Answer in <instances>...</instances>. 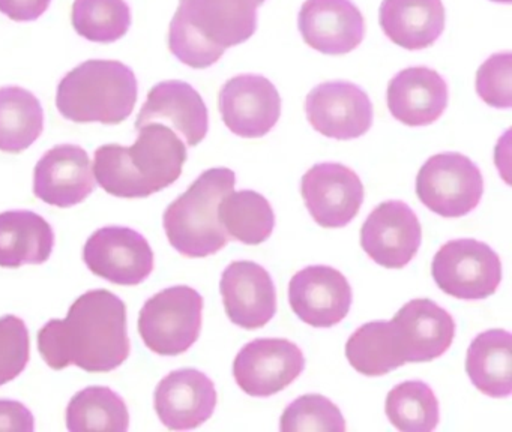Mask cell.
I'll return each mask as SVG.
<instances>
[{"label": "cell", "mask_w": 512, "mask_h": 432, "mask_svg": "<svg viewBox=\"0 0 512 432\" xmlns=\"http://www.w3.org/2000/svg\"><path fill=\"white\" fill-rule=\"evenodd\" d=\"M308 122L325 137L353 140L370 131L373 104L367 93L349 81L319 84L305 99Z\"/></svg>", "instance_id": "12"}, {"label": "cell", "mask_w": 512, "mask_h": 432, "mask_svg": "<svg viewBox=\"0 0 512 432\" xmlns=\"http://www.w3.org/2000/svg\"><path fill=\"white\" fill-rule=\"evenodd\" d=\"M265 0H179L170 21L169 50L194 69L217 63L227 48L257 30V8Z\"/></svg>", "instance_id": "3"}, {"label": "cell", "mask_w": 512, "mask_h": 432, "mask_svg": "<svg viewBox=\"0 0 512 432\" xmlns=\"http://www.w3.org/2000/svg\"><path fill=\"white\" fill-rule=\"evenodd\" d=\"M170 123L194 147L205 140L209 128L208 107L191 84L181 80L158 83L148 93L137 116L136 128L148 123Z\"/></svg>", "instance_id": "20"}, {"label": "cell", "mask_w": 512, "mask_h": 432, "mask_svg": "<svg viewBox=\"0 0 512 432\" xmlns=\"http://www.w3.org/2000/svg\"><path fill=\"white\" fill-rule=\"evenodd\" d=\"M422 227L404 201L379 204L361 227V246L374 263L386 269H403L418 252Z\"/></svg>", "instance_id": "14"}, {"label": "cell", "mask_w": 512, "mask_h": 432, "mask_svg": "<svg viewBox=\"0 0 512 432\" xmlns=\"http://www.w3.org/2000/svg\"><path fill=\"white\" fill-rule=\"evenodd\" d=\"M392 323L407 363L431 362L443 356L454 341V318L430 299L410 300L398 309Z\"/></svg>", "instance_id": "21"}, {"label": "cell", "mask_w": 512, "mask_h": 432, "mask_svg": "<svg viewBox=\"0 0 512 432\" xmlns=\"http://www.w3.org/2000/svg\"><path fill=\"white\" fill-rule=\"evenodd\" d=\"M187 147L164 123L139 128L131 147L106 144L95 150L94 174L98 185L121 198H145L163 191L181 177Z\"/></svg>", "instance_id": "2"}, {"label": "cell", "mask_w": 512, "mask_h": 432, "mask_svg": "<svg viewBox=\"0 0 512 432\" xmlns=\"http://www.w3.org/2000/svg\"><path fill=\"white\" fill-rule=\"evenodd\" d=\"M466 372L473 386L484 395L490 398L511 395V333L503 329L479 333L467 348Z\"/></svg>", "instance_id": "25"}, {"label": "cell", "mask_w": 512, "mask_h": 432, "mask_svg": "<svg viewBox=\"0 0 512 432\" xmlns=\"http://www.w3.org/2000/svg\"><path fill=\"white\" fill-rule=\"evenodd\" d=\"M227 317L242 329L266 326L277 312V291L265 267L254 261H233L221 276Z\"/></svg>", "instance_id": "17"}, {"label": "cell", "mask_w": 512, "mask_h": 432, "mask_svg": "<svg viewBox=\"0 0 512 432\" xmlns=\"http://www.w3.org/2000/svg\"><path fill=\"white\" fill-rule=\"evenodd\" d=\"M31 357V338L22 318H0V386L10 383L25 371Z\"/></svg>", "instance_id": "33"}, {"label": "cell", "mask_w": 512, "mask_h": 432, "mask_svg": "<svg viewBox=\"0 0 512 432\" xmlns=\"http://www.w3.org/2000/svg\"><path fill=\"white\" fill-rule=\"evenodd\" d=\"M484 194V177L463 153L431 156L419 168L416 195L431 212L443 218H461L472 212Z\"/></svg>", "instance_id": "7"}, {"label": "cell", "mask_w": 512, "mask_h": 432, "mask_svg": "<svg viewBox=\"0 0 512 432\" xmlns=\"http://www.w3.org/2000/svg\"><path fill=\"white\" fill-rule=\"evenodd\" d=\"M385 413L401 432H431L439 425V401L424 381L398 384L386 396Z\"/></svg>", "instance_id": "30"}, {"label": "cell", "mask_w": 512, "mask_h": 432, "mask_svg": "<svg viewBox=\"0 0 512 432\" xmlns=\"http://www.w3.org/2000/svg\"><path fill=\"white\" fill-rule=\"evenodd\" d=\"M379 20L395 45L424 50L445 30V6L442 0H383Z\"/></svg>", "instance_id": "23"}, {"label": "cell", "mask_w": 512, "mask_h": 432, "mask_svg": "<svg viewBox=\"0 0 512 432\" xmlns=\"http://www.w3.org/2000/svg\"><path fill=\"white\" fill-rule=\"evenodd\" d=\"M67 426L71 432H125L130 413L124 399L109 387H86L68 404Z\"/></svg>", "instance_id": "29"}, {"label": "cell", "mask_w": 512, "mask_h": 432, "mask_svg": "<svg viewBox=\"0 0 512 432\" xmlns=\"http://www.w3.org/2000/svg\"><path fill=\"white\" fill-rule=\"evenodd\" d=\"M139 95L130 66L118 60H86L68 72L58 86L56 105L76 123L119 125L133 113Z\"/></svg>", "instance_id": "4"}, {"label": "cell", "mask_w": 512, "mask_h": 432, "mask_svg": "<svg viewBox=\"0 0 512 432\" xmlns=\"http://www.w3.org/2000/svg\"><path fill=\"white\" fill-rule=\"evenodd\" d=\"M304 368V353L295 342L260 338L241 348L233 362V377L247 395L268 398L289 387Z\"/></svg>", "instance_id": "9"}, {"label": "cell", "mask_w": 512, "mask_h": 432, "mask_svg": "<svg viewBox=\"0 0 512 432\" xmlns=\"http://www.w3.org/2000/svg\"><path fill=\"white\" fill-rule=\"evenodd\" d=\"M352 299L349 281L334 267L308 266L290 279V306L311 327H332L343 321Z\"/></svg>", "instance_id": "15"}, {"label": "cell", "mask_w": 512, "mask_h": 432, "mask_svg": "<svg viewBox=\"0 0 512 432\" xmlns=\"http://www.w3.org/2000/svg\"><path fill=\"white\" fill-rule=\"evenodd\" d=\"M52 0H0V12L13 21L38 20Z\"/></svg>", "instance_id": "36"}, {"label": "cell", "mask_w": 512, "mask_h": 432, "mask_svg": "<svg viewBox=\"0 0 512 432\" xmlns=\"http://www.w3.org/2000/svg\"><path fill=\"white\" fill-rule=\"evenodd\" d=\"M44 129V111L37 96L23 87H0V150L22 153Z\"/></svg>", "instance_id": "27"}, {"label": "cell", "mask_w": 512, "mask_h": 432, "mask_svg": "<svg viewBox=\"0 0 512 432\" xmlns=\"http://www.w3.org/2000/svg\"><path fill=\"white\" fill-rule=\"evenodd\" d=\"M308 47L329 56H343L364 41L365 20L350 0H305L298 18Z\"/></svg>", "instance_id": "19"}, {"label": "cell", "mask_w": 512, "mask_h": 432, "mask_svg": "<svg viewBox=\"0 0 512 432\" xmlns=\"http://www.w3.org/2000/svg\"><path fill=\"white\" fill-rule=\"evenodd\" d=\"M35 429L34 414L19 401H0V432H32Z\"/></svg>", "instance_id": "35"}, {"label": "cell", "mask_w": 512, "mask_h": 432, "mask_svg": "<svg viewBox=\"0 0 512 432\" xmlns=\"http://www.w3.org/2000/svg\"><path fill=\"white\" fill-rule=\"evenodd\" d=\"M95 188L94 168L88 152L76 144H59L47 150L35 165L34 194L50 206L82 203Z\"/></svg>", "instance_id": "16"}, {"label": "cell", "mask_w": 512, "mask_h": 432, "mask_svg": "<svg viewBox=\"0 0 512 432\" xmlns=\"http://www.w3.org/2000/svg\"><path fill=\"white\" fill-rule=\"evenodd\" d=\"M55 246L52 225L31 210L0 213V267L43 264Z\"/></svg>", "instance_id": "24"}, {"label": "cell", "mask_w": 512, "mask_h": 432, "mask_svg": "<svg viewBox=\"0 0 512 432\" xmlns=\"http://www.w3.org/2000/svg\"><path fill=\"white\" fill-rule=\"evenodd\" d=\"M386 98L389 111L398 122L407 126H427L445 113L448 84L434 69L412 66L389 81Z\"/></svg>", "instance_id": "22"}, {"label": "cell", "mask_w": 512, "mask_h": 432, "mask_svg": "<svg viewBox=\"0 0 512 432\" xmlns=\"http://www.w3.org/2000/svg\"><path fill=\"white\" fill-rule=\"evenodd\" d=\"M283 432H344L346 420L340 408L326 396L311 393L295 399L281 414Z\"/></svg>", "instance_id": "32"}, {"label": "cell", "mask_w": 512, "mask_h": 432, "mask_svg": "<svg viewBox=\"0 0 512 432\" xmlns=\"http://www.w3.org/2000/svg\"><path fill=\"white\" fill-rule=\"evenodd\" d=\"M364 194L358 174L338 162L313 165L302 176L305 206L322 228L346 227L361 210Z\"/></svg>", "instance_id": "10"}, {"label": "cell", "mask_w": 512, "mask_h": 432, "mask_svg": "<svg viewBox=\"0 0 512 432\" xmlns=\"http://www.w3.org/2000/svg\"><path fill=\"white\" fill-rule=\"evenodd\" d=\"M476 92L491 107H511L512 54L509 51L493 54L479 66L476 72Z\"/></svg>", "instance_id": "34"}, {"label": "cell", "mask_w": 512, "mask_h": 432, "mask_svg": "<svg viewBox=\"0 0 512 432\" xmlns=\"http://www.w3.org/2000/svg\"><path fill=\"white\" fill-rule=\"evenodd\" d=\"M235 183L236 176L230 168H211L167 207L164 230L179 254L205 258L217 254L229 243V236L218 219V206L224 195L233 191Z\"/></svg>", "instance_id": "5"}, {"label": "cell", "mask_w": 512, "mask_h": 432, "mask_svg": "<svg viewBox=\"0 0 512 432\" xmlns=\"http://www.w3.org/2000/svg\"><path fill=\"white\" fill-rule=\"evenodd\" d=\"M346 357L359 374L380 377L406 365V354L392 320L364 324L346 344Z\"/></svg>", "instance_id": "26"}, {"label": "cell", "mask_w": 512, "mask_h": 432, "mask_svg": "<svg viewBox=\"0 0 512 432\" xmlns=\"http://www.w3.org/2000/svg\"><path fill=\"white\" fill-rule=\"evenodd\" d=\"M203 297L188 285L166 288L143 305L139 333L149 350L179 356L193 347L202 330Z\"/></svg>", "instance_id": "6"}, {"label": "cell", "mask_w": 512, "mask_h": 432, "mask_svg": "<svg viewBox=\"0 0 512 432\" xmlns=\"http://www.w3.org/2000/svg\"><path fill=\"white\" fill-rule=\"evenodd\" d=\"M217 402L211 378L193 368L170 372L155 389V411L173 431L199 428L211 419Z\"/></svg>", "instance_id": "18"}, {"label": "cell", "mask_w": 512, "mask_h": 432, "mask_svg": "<svg viewBox=\"0 0 512 432\" xmlns=\"http://www.w3.org/2000/svg\"><path fill=\"white\" fill-rule=\"evenodd\" d=\"M71 21L88 41L110 44L130 30V6L125 0H74Z\"/></svg>", "instance_id": "31"}, {"label": "cell", "mask_w": 512, "mask_h": 432, "mask_svg": "<svg viewBox=\"0 0 512 432\" xmlns=\"http://www.w3.org/2000/svg\"><path fill=\"white\" fill-rule=\"evenodd\" d=\"M38 350L50 368L74 365L110 372L130 356L127 305L112 291L92 290L71 305L67 318L50 320L38 332Z\"/></svg>", "instance_id": "1"}, {"label": "cell", "mask_w": 512, "mask_h": 432, "mask_svg": "<svg viewBox=\"0 0 512 432\" xmlns=\"http://www.w3.org/2000/svg\"><path fill=\"white\" fill-rule=\"evenodd\" d=\"M431 275L437 287L455 299H487L502 281V263L487 243L451 240L434 255Z\"/></svg>", "instance_id": "8"}, {"label": "cell", "mask_w": 512, "mask_h": 432, "mask_svg": "<svg viewBox=\"0 0 512 432\" xmlns=\"http://www.w3.org/2000/svg\"><path fill=\"white\" fill-rule=\"evenodd\" d=\"M218 108L233 134L260 138L277 125L281 96L272 81L262 75H236L221 87Z\"/></svg>", "instance_id": "13"}, {"label": "cell", "mask_w": 512, "mask_h": 432, "mask_svg": "<svg viewBox=\"0 0 512 432\" xmlns=\"http://www.w3.org/2000/svg\"><path fill=\"white\" fill-rule=\"evenodd\" d=\"M218 219L229 239L245 245H260L269 239L275 227V215L269 201L256 191H230L218 206Z\"/></svg>", "instance_id": "28"}, {"label": "cell", "mask_w": 512, "mask_h": 432, "mask_svg": "<svg viewBox=\"0 0 512 432\" xmlns=\"http://www.w3.org/2000/svg\"><path fill=\"white\" fill-rule=\"evenodd\" d=\"M491 2H497V3H511L512 0H491Z\"/></svg>", "instance_id": "37"}, {"label": "cell", "mask_w": 512, "mask_h": 432, "mask_svg": "<svg viewBox=\"0 0 512 432\" xmlns=\"http://www.w3.org/2000/svg\"><path fill=\"white\" fill-rule=\"evenodd\" d=\"M83 260L92 273L118 285H139L154 270V251L148 240L127 227H104L95 231Z\"/></svg>", "instance_id": "11"}]
</instances>
